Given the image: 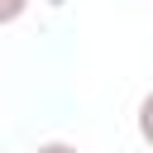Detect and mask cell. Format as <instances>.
Returning <instances> with one entry per match:
<instances>
[{
    "label": "cell",
    "mask_w": 153,
    "mask_h": 153,
    "mask_svg": "<svg viewBox=\"0 0 153 153\" xmlns=\"http://www.w3.org/2000/svg\"><path fill=\"white\" fill-rule=\"evenodd\" d=\"M134 124H139V139H143V143L153 148V91H148V96L139 100V115H134Z\"/></svg>",
    "instance_id": "obj_1"
},
{
    "label": "cell",
    "mask_w": 153,
    "mask_h": 153,
    "mask_svg": "<svg viewBox=\"0 0 153 153\" xmlns=\"http://www.w3.org/2000/svg\"><path fill=\"white\" fill-rule=\"evenodd\" d=\"M24 10H29V0H0V29L14 24V19H24Z\"/></svg>",
    "instance_id": "obj_2"
},
{
    "label": "cell",
    "mask_w": 153,
    "mask_h": 153,
    "mask_svg": "<svg viewBox=\"0 0 153 153\" xmlns=\"http://www.w3.org/2000/svg\"><path fill=\"white\" fill-rule=\"evenodd\" d=\"M33 153H81L76 143H67V139H48V143H38Z\"/></svg>",
    "instance_id": "obj_3"
}]
</instances>
